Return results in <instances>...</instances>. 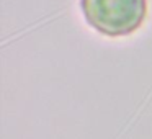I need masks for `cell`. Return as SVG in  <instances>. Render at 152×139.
Segmentation results:
<instances>
[{"mask_svg":"<svg viewBox=\"0 0 152 139\" xmlns=\"http://www.w3.org/2000/svg\"><path fill=\"white\" fill-rule=\"evenodd\" d=\"M83 18L103 36H129L147 17V0H80Z\"/></svg>","mask_w":152,"mask_h":139,"instance_id":"1","label":"cell"}]
</instances>
